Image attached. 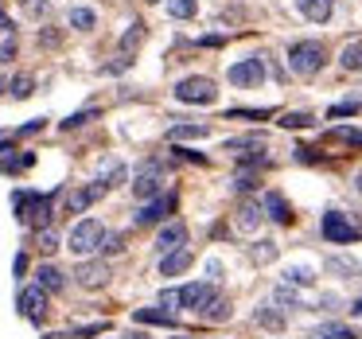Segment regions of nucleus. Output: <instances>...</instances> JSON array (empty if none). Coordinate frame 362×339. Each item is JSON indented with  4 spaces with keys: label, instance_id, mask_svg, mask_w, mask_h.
Listing matches in <instances>:
<instances>
[{
    "label": "nucleus",
    "instance_id": "f257e3e1",
    "mask_svg": "<svg viewBox=\"0 0 362 339\" xmlns=\"http://www.w3.org/2000/svg\"><path fill=\"white\" fill-rule=\"evenodd\" d=\"M55 199L59 195H40V191H16V219L28 222V226L43 230L51 226V219H55Z\"/></svg>",
    "mask_w": 362,
    "mask_h": 339
},
{
    "label": "nucleus",
    "instance_id": "f03ea898",
    "mask_svg": "<svg viewBox=\"0 0 362 339\" xmlns=\"http://www.w3.org/2000/svg\"><path fill=\"white\" fill-rule=\"evenodd\" d=\"M323 63H327V51L315 40H300L288 47V71L296 74V79H315V74L323 71Z\"/></svg>",
    "mask_w": 362,
    "mask_h": 339
},
{
    "label": "nucleus",
    "instance_id": "7ed1b4c3",
    "mask_svg": "<svg viewBox=\"0 0 362 339\" xmlns=\"http://www.w3.org/2000/svg\"><path fill=\"white\" fill-rule=\"evenodd\" d=\"M102 238H105V226H102L98 219H78V222H74V230L66 234V250H71L74 258L86 261L90 253H98Z\"/></svg>",
    "mask_w": 362,
    "mask_h": 339
},
{
    "label": "nucleus",
    "instance_id": "20e7f679",
    "mask_svg": "<svg viewBox=\"0 0 362 339\" xmlns=\"http://www.w3.org/2000/svg\"><path fill=\"white\" fill-rule=\"evenodd\" d=\"M175 102L183 105H214V98H218V86H214V79H206V74H187V79L175 82Z\"/></svg>",
    "mask_w": 362,
    "mask_h": 339
},
{
    "label": "nucleus",
    "instance_id": "39448f33",
    "mask_svg": "<svg viewBox=\"0 0 362 339\" xmlns=\"http://www.w3.org/2000/svg\"><path fill=\"white\" fill-rule=\"evenodd\" d=\"M133 195L136 199H156V195H164V164L160 160H144L141 168H136V176H133Z\"/></svg>",
    "mask_w": 362,
    "mask_h": 339
},
{
    "label": "nucleus",
    "instance_id": "423d86ee",
    "mask_svg": "<svg viewBox=\"0 0 362 339\" xmlns=\"http://www.w3.org/2000/svg\"><path fill=\"white\" fill-rule=\"evenodd\" d=\"M226 79L234 82V86H242V90H253V86H261V82H265V63H261L257 55H250V59H242V63L230 67Z\"/></svg>",
    "mask_w": 362,
    "mask_h": 339
},
{
    "label": "nucleus",
    "instance_id": "0eeeda50",
    "mask_svg": "<svg viewBox=\"0 0 362 339\" xmlns=\"http://www.w3.org/2000/svg\"><path fill=\"white\" fill-rule=\"evenodd\" d=\"M47 292L40 289V285H28V289H20V316L32 323H43L47 320Z\"/></svg>",
    "mask_w": 362,
    "mask_h": 339
},
{
    "label": "nucleus",
    "instance_id": "6e6552de",
    "mask_svg": "<svg viewBox=\"0 0 362 339\" xmlns=\"http://www.w3.org/2000/svg\"><path fill=\"white\" fill-rule=\"evenodd\" d=\"M94 180L102 183L105 191L121 188V183H129V164L121 156H102V160H98V168H94Z\"/></svg>",
    "mask_w": 362,
    "mask_h": 339
},
{
    "label": "nucleus",
    "instance_id": "1a4fd4ad",
    "mask_svg": "<svg viewBox=\"0 0 362 339\" xmlns=\"http://www.w3.org/2000/svg\"><path fill=\"white\" fill-rule=\"evenodd\" d=\"M358 234H362V230H354L346 214H339V211H327V214H323V238H327V242L346 246V242H354Z\"/></svg>",
    "mask_w": 362,
    "mask_h": 339
},
{
    "label": "nucleus",
    "instance_id": "9d476101",
    "mask_svg": "<svg viewBox=\"0 0 362 339\" xmlns=\"http://www.w3.org/2000/svg\"><path fill=\"white\" fill-rule=\"evenodd\" d=\"M74 277H78V285L86 292H98V289H105V285L113 281V269H110V261H82Z\"/></svg>",
    "mask_w": 362,
    "mask_h": 339
},
{
    "label": "nucleus",
    "instance_id": "9b49d317",
    "mask_svg": "<svg viewBox=\"0 0 362 339\" xmlns=\"http://www.w3.org/2000/svg\"><path fill=\"white\" fill-rule=\"evenodd\" d=\"M175 211V195H156L136 211V226H152V222H164Z\"/></svg>",
    "mask_w": 362,
    "mask_h": 339
},
{
    "label": "nucleus",
    "instance_id": "f8f14e48",
    "mask_svg": "<svg viewBox=\"0 0 362 339\" xmlns=\"http://www.w3.org/2000/svg\"><path fill=\"white\" fill-rule=\"evenodd\" d=\"M102 195H105V188L98 180L94 183H82V188H74L71 195H66V214H82L86 207H94Z\"/></svg>",
    "mask_w": 362,
    "mask_h": 339
},
{
    "label": "nucleus",
    "instance_id": "ddd939ff",
    "mask_svg": "<svg viewBox=\"0 0 362 339\" xmlns=\"http://www.w3.org/2000/svg\"><path fill=\"white\" fill-rule=\"evenodd\" d=\"M175 297H180V308H195V312H203V304L214 297V285L211 281L183 285V289H175Z\"/></svg>",
    "mask_w": 362,
    "mask_h": 339
},
{
    "label": "nucleus",
    "instance_id": "4468645a",
    "mask_svg": "<svg viewBox=\"0 0 362 339\" xmlns=\"http://www.w3.org/2000/svg\"><path fill=\"white\" fill-rule=\"evenodd\" d=\"M180 246H187V226H183V222H168V226H160V234H156V253L160 258L172 253V250H180Z\"/></svg>",
    "mask_w": 362,
    "mask_h": 339
},
{
    "label": "nucleus",
    "instance_id": "2eb2a0df",
    "mask_svg": "<svg viewBox=\"0 0 362 339\" xmlns=\"http://www.w3.org/2000/svg\"><path fill=\"white\" fill-rule=\"evenodd\" d=\"M265 222V211H261V203H253V199H245L242 207H238V214H234V226L242 230V234H253V230Z\"/></svg>",
    "mask_w": 362,
    "mask_h": 339
},
{
    "label": "nucleus",
    "instance_id": "dca6fc26",
    "mask_svg": "<svg viewBox=\"0 0 362 339\" xmlns=\"http://www.w3.org/2000/svg\"><path fill=\"white\" fill-rule=\"evenodd\" d=\"M261 211H265V219L281 222V226H288V222H292V207H288V199H284L281 191H269L265 203H261Z\"/></svg>",
    "mask_w": 362,
    "mask_h": 339
},
{
    "label": "nucleus",
    "instance_id": "f3484780",
    "mask_svg": "<svg viewBox=\"0 0 362 339\" xmlns=\"http://www.w3.org/2000/svg\"><path fill=\"white\" fill-rule=\"evenodd\" d=\"M191 261H195V253H191L187 246H180V250H172V253H164V258H160V277H180Z\"/></svg>",
    "mask_w": 362,
    "mask_h": 339
},
{
    "label": "nucleus",
    "instance_id": "a211bd4d",
    "mask_svg": "<svg viewBox=\"0 0 362 339\" xmlns=\"http://www.w3.org/2000/svg\"><path fill=\"white\" fill-rule=\"evenodd\" d=\"M35 285H40L43 292H63L66 289V273L59 265H51V261H43V265L35 269Z\"/></svg>",
    "mask_w": 362,
    "mask_h": 339
},
{
    "label": "nucleus",
    "instance_id": "6ab92c4d",
    "mask_svg": "<svg viewBox=\"0 0 362 339\" xmlns=\"http://www.w3.org/2000/svg\"><path fill=\"white\" fill-rule=\"evenodd\" d=\"M331 8H335V0H296V12L304 20H312V24H327Z\"/></svg>",
    "mask_w": 362,
    "mask_h": 339
},
{
    "label": "nucleus",
    "instance_id": "aec40b11",
    "mask_svg": "<svg viewBox=\"0 0 362 339\" xmlns=\"http://www.w3.org/2000/svg\"><path fill=\"white\" fill-rule=\"evenodd\" d=\"M222 149L230 152V156H250V152L265 149V133H245V137H230Z\"/></svg>",
    "mask_w": 362,
    "mask_h": 339
},
{
    "label": "nucleus",
    "instance_id": "412c9836",
    "mask_svg": "<svg viewBox=\"0 0 362 339\" xmlns=\"http://www.w3.org/2000/svg\"><path fill=\"white\" fill-rule=\"evenodd\" d=\"M281 285H288V289H308V285H315V269L312 265H284Z\"/></svg>",
    "mask_w": 362,
    "mask_h": 339
},
{
    "label": "nucleus",
    "instance_id": "4be33fe9",
    "mask_svg": "<svg viewBox=\"0 0 362 339\" xmlns=\"http://www.w3.org/2000/svg\"><path fill=\"white\" fill-rule=\"evenodd\" d=\"M66 24H71L74 32H94V28H98V12L86 8V4H78V8L66 12Z\"/></svg>",
    "mask_w": 362,
    "mask_h": 339
},
{
    "label": "nucleus",
    "instance_id": "5701e85b",
    "mask_svg": "<svg viewBox=\"0 0 362 339\" xmlns=\"http://www.w3.org/2000/svg\"><path fill=\"white\" fill-rule=\"evenodd\" d=\"M133 320L136 323H152V328H175V316L172 312H160V308H136Z\"/></svg>",
    "mask_w": 362,
    "mask_h": 339
},
{
    "label": "nucleus",
    "instance_id": "b1692460",
    "mask_svg": "<svg viewBox=\"0 0 362 339\" xmlns=\"http://www.w3.org/2000/svg\"><path fill=\"white\" fill-rule=\"evenodd\" d=\"M253 320H257L261 328H269V331H281L284 328V312H276V304H261L257 312H253Z\"/></svg>",
    "mask_w": 362,
    "mask_h": 339
},
{
    "label": "nucleus",
    "instance_id": "393cba45",
    "mask_svg": "<svg viewBox=\"0 0 362 339\" xmlns=\"http://www.w3.org/2000/svg\"><path fill=\"white\" fill-rule=\"evenodd\" d=\"M35 164L32 152H16V156H0V172L4 176H16V172H28Z\"/></svg>",
    "mask_w": 362,
    "mask_h": 339
},
{
    "label": "nucleus",
    "instance_id": "a878e982",
    "mask_svg": "<svg viewBox=\"0 0 362 339\" xmlns=\"http://www.w3.org/2000/svg\"><path fill=\"white\" fill-rule=\"evenodd\" d=\"M211 133V125H203V121H191V125H175L172 133V141H203V137Z\"/></svg>",
    "mask_w": 362,
    "mask_h": 339
},
{
    "label": "nucleus",
    "instance_id": "bb28decb",
    "mask_svg": "<svg viewBox=\"0 0 362 339\" xmlns=\"http://www.w3.org/2000/svg\"><path fill=\"white\" fill-rule=\"evenodd\" d=\"M339 67H343V71H362V40L346 43V47L339 51Z\"/></svg>",
    "mask_w": 362,
    "mask_h": 339
},
{
    "label": "nucleus",
    "instance_id": "cd10ccee",
    "mask_svg": "<svg viewBox=\"0 0 362 339\" xmlns=\"http://www.w3.org/2000/svg\"><path fill=\"white\" fill-rule=\"evenodd\" d=\"M59 242H63V234H59L55 226L35 230V250H40V253H55V250H59Z\"/></svg>",
    "mask_w": 362,
    "mask_h": 339
},
{
    "label": "nucleus",
    "instance_id": "c85d7f7f",
    "mask_svg": "<svg viewBox=\"0 0 362 339\" xmlns=\"http://www.w3.org/2000/svg\"><path fill=\"white\" fill-rule=\"evenodd\" d=\"M203 316H206V320H214V323L230 320V300H226V297H211V300L203 304Z\"/></svg>",
    "mask_w": 362,
    "mask_h": 339
},
{
    "label": "nucleus",
    "instance_id": "c756f323",
    "mask_svg": "<svg viewBox=\"0 0 362 339\" xmlns=\"http://www.w3.org/2000/svg\"><path fill=\"white\" fill-rule=\"evenodd\" d=\"M144 35H148V32H144V24H141V20H136V24L129 28L125 35H121V55H133V51H136V47H141V43H144Z\"/></svg>",
    "mask_w": 362,
    "mask_h": 339
},
{
    "label": "nucleus",
    "instance_id": "7c9ffc66",
    "mask_svg": "<svg viewBox=\"0 0 362 339\" xmlns=\"http://www.w3.org/2000/svg\"><path fill=\"white\" fill-rule=\"evenodd\" d=\"M20 16H28V20H47V16H51V0H20Z\"/></svg>",
    "mask_w": 362,
    "mask_h": 339
},
{
    "label": "nucleus",
    "instance_id": "2f4dec72",
    "mask_svg": "<svg viewBox=\"0 0 362 339\" xmlns=\"http://www.w3.org/2000/svg\"><path fill=\"white\" fill-rule=\"evenodd\" d=\"M327 269H331L335 277H358V273H362V265H358L354 258H327Z\"/></svg>",
    "mask_w": 362,
    "mask_h": 339
},
{
    "label": "nucleus",
    "instance_id": "473e14b6",
    "mask_svg": "<svg viewBox=\"0 0 362 339\" xmlns=\"http://www.w3.org/2000/svg\"><path fill=\"white\" fill-rule=\"evenodd\" d=\"M199 4L195 0H168V16L172 20H195Z\"/></svg>",
    "mask_w": 362,
    "mask_h": 339
},
{
    "label": "nucleus",
    "instance_id": "72a5a7b5",
    "mask_svg": "<svg viewBox=\"0 0 362 339\" xmlns=\"http://www.w3.org/2000/svg\"><path fill=\"white\" fill-rule=\"evenodd\" d=\"M273 304L284 308V312H288V308H300V292L288 289V285H276V289H273Z\"/></svg>",
    "mask_w": 362,
    "mask_h": 339
},
{
    "label": "nucleus",
    "instance_id": "f704fd0d",
    "mask_svg": "<svg viewBox=\"0 0 362 339\" xmlns=\"http://www.w3.org/2000/svg\"><path fill=\"white\" fill-rule=\"evenodd\" d=\"M8 90H12V98H16V102H24V98L35 94V79H32V74H20V79L8 82Z\"/></svg>",
    "mask_w": 362,
    "mask_h": 339
},
{
    "label": "nucleus",
    "instance_id": "c9c22d12",
    "mask_svg": "<svg viewBox=\"0 0 362 339\" xmlns=\"http://www.w3.org/2000/svg\"><path fill=\"white\" fill-rule=\"evenodd\" d=\"M312 339H362V335L351 328H343V323H327V328H320Z\"/></svg>",
    "mask_w": 362,
    "mask_h": 339
},
{
    "label": "nucleus",
    "instance_id": "e433bc0d",
    "mask_svg": "<svg viewBox=\"0 0 362 339\" xmlns=\"http://www.w3.org/2000/svg\"><path fill=\"white\" fill-rule=\"evenodd\" d=\"M250 258L257 261V265H269V261L276 258V242H253L250 246Z\"/></svg>",
    "mask_w": 362,
    "mask_h": 339
},
{
    "label": "nucleus",
    "instance_id": "4c0bfd02",
    "mask_svg": "<svg viewBox=\"0 0 362 339\" xmlns=\"http://www.w3.org/2000/svg\"><path fill=\"white\" fill-rule=\"evenodd\" d=\"M98 113H102L98 105H90V110H78V113H71L66 121H59V129H78V125H86V121H94Z\"/></svg>",
    "mask_w": 362,
    "mask_h": 339
},
{
    "label": "nucleus",
    "instance_id": "58836bf2",
    "mask_svg": "<svg viewBox=\"0 0 362 339\" xmlns=\"http://www.w3.org/2000/svg\"><path fill=\"white\" fill-rule=\"evenodd\" d=\"M362 110V98H346V102H335L327 110V117H351V113Z\"/></svg>",
    "mask_w": 362,
    "mask_h": 339
},
{
    "label": "nucleus",
    "instance_id": "ea45409f",
    "mask_svg": "<svg viewBox=\"0 0 362 339\" xmlns=\"http://www.w3.org/2000/svg\"><path fill=\"white\" fill-rule=\"evenodd\" d=\"M98 250H102L105 258H117V253L125 250V238H121V234H105V238H102V246H98Z\"/></svg>",
    "mask_w": 362,
    "mask_h": 339
},
{
    "label": "nucleus",
    "instance_id": "a19ab883",
    "mask_svg": "<svg viewBox=\"0 0 362 339\" xmlns=\"http://www.w3.org/2000/svg\"><path fill=\"white\" fill-rule=\"evenodd\" d=\"M312 113H284V117H281V129H308V125H312Z\"/></svg>",
    "mask_w": 362,
    "mask_h": 339
},
{
    "label": "nucleus",
    "instance_id": "79ce46f5",
    "mask_svg": "<svg viewBox=\"0 0 362 339\" xmlns=\"http://www.w3.org/2000/svg\"><path fill=\"white\" fill-rule=\"evenodd\" d=\"M331 137H335V141H343V144H354V149H362V133H358V129H351V125H339Z\"/></svg>",
    "mask_w": 362,
    "mask_h": 339
},
{
    "label": "nucleus",
    "instance_id": "37998d69",
    "mask_svg": "<svg viewBox=\"0 0 362 339\" xmlns=\"http://www.w3.org/2000/svg\"><path fill=\"white\" fill-rule=\"evenodd\" d=\"M16 51H20V40L16 35H4V40H0V63H12Z\"/></svg>",
    "mask_w": 362,
    "mask_h": 339
},
{
    "label": "nucleus",
    "instance_id": "c03bdc74",
    "mask_svg": "<svg viewBox=\"0 0 362 339\" xmlns=\"http://www.w3.org/2000/svg\"><path fill=\"white\" fill-rule=\"evenodd\" d=\"M133 67V55H117V63H105L102 74H117V71H129Z\"/></svg>",
    "mask_w": 362,
    "mask_h": 339
},
{
    "label": "nucleus",
    "instance_id": "a18cd8bd",
    "mask_svg": "<svg viewBox=\"0 0 362 339\" xmlns=\"http://www.w3.org/2000/svg\"><path fill=\"white\" fill-rule=\"evenodd\" d=\"M230 117H250V121H261V117H273V110H230Z\"/></svg>",
    "mask_w": 362,
    "mask_h": 339
},
{
    "label": "nucleus",
    "instance_id": "49530a36",
    "mask_svg": "<svg viewBox=\"0 0 362 339\" xmlns=\"http://www.w3.org/2000/svg\"><path fill=\"white\" fill-rule=\"evenodd\" d=\"M218 277H222V261H218V258H211V261H206V281L214 285Z\"/></svg>",
    "mask_w": 362,
    "mask_h": 339
},
{
    "label": "nucleus",
    "instance_id": "de8ad7c7",
    "mask_svg": "<svg viewBox=\"0 0 362 339\" xmlns=\"http://www.w3.org/2000/svg\"><path fill=\"white\" fill-rule=\"evenodd\" d=\"M4 35H16V24H12L8 12H0V40H4Z\"/></svg>",
    "mask_w": 362,
    "mask_h": 339
},
{
    "label": "nucleus",
    "instance_id": "09e8293b",
    "mask_svg": "<svg viewBox=\"0 0 362 339\" xmlns=\"http://www.w3.org/2000/svg\"><path fill=\"white\" fill-rule=\"evenodd\" d=\"M40 43H43V47H59V43H63V35H59V32H51V28H47V32L40 35Z\"/></svg>",
    "mask_w": 362,
    "mask_h": 339
},
{
    "label": "nucleus",
    "instance_id": "8fccbe9b",
    "mask_svg": "<svg viewBox=\"0 0 362 339\" xmlns=\"http://www.w3.org/2000/svg\"><path fill=\"white\" fill-rule=\"evenodd\" d=\"M175 152H180L183 160H191V164H206V156H203V152H191V149H175Z\"/></svg>",
    "mask_w": 362,
    "mask_h": 339
},
{
    "label": "nucleus",
    "instance_id": "3c124183",
    "mask_svg": "<svg viewBox=\"0 0 362 339\" xmlns=\"http://www.w3.org/2000/svg\"><path fill=\"white\" fill-rule=\"evenodd\" d=\"M102 331H105V323H94V328H78L74 335H78V339H90V335H102Z\"/></svg>",
    "mask_w": 362,
    "mask_h": 339
},
{
    "label": "nucleus",
    "instance_id": "603ef678",
    "mask_svg": "<svg viewBox=\"0 0 362 339\" xmlns=\"http://www.w3.org/2000/svg\"><path fill=\"white\" fill-rule=\"evenodd\" d=\"M234 188H238V191H250V188H257V180H253V176H238Z\"/></svg>",
    "mask_w": 362,
    "mask_h": 339
},
{
    "label": "nucleus",
    "instance_id": "864d4df0",
    "mask_svg": "<svg viewBox=\"0 0 362 339\" xmlns=\"http://www.w3.org/2000/svg\"><path fill=\"white\" fill-rule=\"evenodd\" d=\"M12 269H16V277L28 273V253H16V261H12Z\"/></svg>",
    "mask_w": 362,
    "mask_h": 339
},
{
    "label": "nucleus",
    "instance_id": "5fc2aeb1",
    "mask_svg": "<svg viewBox=\"0 0 362 339\" xmlns=\"http://www.w3.org/2000/svg\"><path fill=\"white\" fill-rule=\"evenodd\" d=\"M320 308H327V312H335V308H339V297H335V292H327V297H320Z\"/></svg>",
    "mask_w": 362,
    "mask_h": 339
},
{
    "label": "nucleus",
    "instance_id": "6e6d98bb",
    "mask_svg": "<svg viewBox=\"0 0 362 339\" xmlns=\"http://www.w3.org/2000/svg\"><path fill=\"white\" fill-rule=\"evenodd\" d=\"M0 152H12V133H0Z\"/></svg>",
    "mask_w": 362,
    "mask_h": 339
},
{
    "label": "nucleus",
    "instance_id": "4d7b16f0",
    "mask_svg": "<svg viewBox=\"0 0 362 339\" xmlns=\"http://www.w3.org/2000/svg\"><path fill=\"white\" fill-rule=\"evenodd\" d=\"M351 312H354V316H362V300H354V304H351Z\"/></svg>",
    "mask_w": 362,
    "mask_h": 339
},
{
    "label": "nucleus",
    "instance_id": "13d9d810",
    "mask_svg": "<svg viewBox=\"0 0 362 339\" xmlns=\"http://www.w3.org/2000/svg\"><path fill=\"white\" fill-rule=\"evenodd\" d=\"M4 90H8V79H4V74H0V94H4Z\"/></svg>",
    "mask_w": 362,
    "mask_h": 339
},
{
    "label": "nucleus",
    "instance_id": "bf43d9fd",
    "mask_svg": "<svg viewBox=\"0 0 362 339\" xmlns=\"http://www.w3.org/2000/svg\"><path fill=\"white\" fill-rule=\"evenodd\" d=\"M125 339H148V335H144V331H133V335H125Z\"/></svg>",
    "mask_w": 362,
    "mask_h": 339
},
{
    "label": "nucleus",
    "instance_id": "052dcab7",
    "mask_svg": "<svg viewBox=\"0 0 362 339\" xmlns=\"http://www.w3.org/2000/svg\"><path fill=\"white\" fill-rule=\"evenodd\" d=\"M354 188H358V191H362V172H358V176H354Z\"/></svg>",
    "mask_w": 362,
    "mask_h": 339
},
{
    "label": "nucleus",
    "instance_id": "680f3d73",
    "mask_svg": "<svg viewBox=\"0 0 362 339\" xmlns=\"http://www.w3.org/2000/svg\"><path fill=\"white\" fill-rule=\"evenodd\" d=\"M148 4H160V0H148Z\"/></svg>",
    "mask_w": 362,
    "mask_h": 339
}]
</instances>
